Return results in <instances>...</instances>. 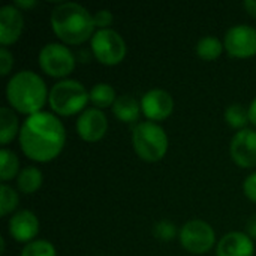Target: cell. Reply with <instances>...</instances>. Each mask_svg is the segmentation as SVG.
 <instances>
[{
    "label": "cell",
    "mask_w": 256,
    "mask_h": 256,
    "mask_svg": "<svg viewBox=\"0 0 256 256\" xmlns=\"http://www.w3.org/2000/svg\"><path fill=\"white\" fill-rule=\"evenodd\" d=\"M45 81L33 70H20L6 84V100L10 108L27 117L42 111L48 100Z\"/></svg>",
    "instance_id": "cell-3"
},
{
    "label": "cell",
    "mask_w": 256,
    "mask_h": 256,
    "mask_svg": "<svg viewBox=\"0 0 256 256\" xmlns=\"http://www.w3.org/2000/svg\"><path fill=\"white\" fill-rule=\"evenodd\" d=\"M248 111H249V122L256 128V98L250 102Z\"/></svg>",
    "instance_id": "cell-32"
},
{
    "label": "cell",
    "mask_w": 256,
    "mask_h": 256,
    "mask_svg": "<svg viewBox=\"0 0 256 256\" xmlns=\"http://www.w3.org/2000/svg\"><path fill=\"white\" fill-rule=\"evenodd\" d=\"M90 100V92L84 87L82 82L78 80H60L56 82L48 96V104L51 110L62 116V117H70L75 114H81L86 111V105Z\"/></svg>",
    "instance_id": "cell-4"
},
{
    "label": "cell",
    "mask_w": 256,
    "mask_h": 256,
    "mask_svg": "<svg viewBox=\"0 0 256 256\" xmlns=\"http://www.w3.org/2000/svg\"><path fill=\"white\" fill-rule=\"evenodd\" d=\"M18 202H20L18 192L12 186L2 183V186H0V214L8 216L18 207Z\"/></svg>",
    "instance_id": "cell-23"
},
{
    "label": "cell",
    "mask_w": 256,
    "mask_h": 256,
    "mask_svg": "<svg viewBox=\"0 0 256 256\" xmlns=\"http://www.w3.org/2000/svg\"><path fill=\"white\" fill-rule=\"evenodd\" d=\"M178 237L182 246L194 255L208 254L216 244V232L213 226L200 219L186 222L182 226Z\"/></svg>",
    "instance_id": "cell-8"
},
{
    "label": "cell",
    "mask_w": 256,
    "mask_h": 256,
    "mask_svg": "<svg viewBox=\"0 0 256 256\" xmlns=\"http://www.w3.org/2000/svg\"><path fill=\"white\" fill-rule=\"evenodd\" d=\"M12 66H14L12 52L6 46H2L0 48V75L2 76L9 75V72L12 70Z\"/></svg>",
    "instance_id": "cell-27"
},
{
    "label": "cell",
    "mask_w": 256,
    "mask_h": 256,
    "mask_svg": "<svg viewBox=\"0 0 256 256\" xmlns=\"http://www.w3.org/2000/svg\"><path fill=\"white\" fill-rule=\"evenodd\" d=\"M44 183V174L36 166H26L20 171L16 177L18 190L24 195H32L40 189Z\"/></svg>",
    "instance_id": "cell-18"
},
{
    "label": "cell",
    "mask_w": 256,
    "mask_h": 256,
    "mask_svg": "<svg viewBox=\"0 0 256 256\" xmlns=\"http://www.w3.org/2000/svg\"><path fill=\"white\" fill-rule=\"evenodd\" d=\"M36 4H38L36 0H16V2H14V6L18 8L21 12H22V10H28V9L34 8Z\"/></svg>",
    "instance_id": "cell-29"
},
{
    "label": "cell",
    "mask_w": 256,
    "mask_h": 256,
    "mask_svg": "<svg viewBox=\"0 0 256 256\" xmlns=\"http://www.w3.org/2000/svg\"><path fill=\"white\" fill-rule=\"evenodd\" d=\"M178 234L177 226L170 220H159L153 226V236L160 242H172Z\"/></svg>",
    "instance_id": "cell-25"
},
{
    "label": "cell",
    "mask_w": 256,
    "mask_h": 256,
    "mask_svg": "<svg viewBox=\"0 0 256 256\" xmlns=\"http://www.w3.org/2000/svg\"><path fill=\"white\" fill-rule=\"evenodd\" d=\"M225 51L234 58H250L256 56V28L237 24L226 30L224 38Z\"/></svg>",
    "instance_id": "cell-9"
},
{
    "label": "cell",
    "mask_w": 256,
    "mask_h": 256,
    "mask_svg": "<svg viewBox=\"0 0 256 256\" xmlns=\"http://www.w3.org/2000/svg\"><path fill=\"white\" fill-rule=\"evenodd\" d=\"M54 34L64 45H81L94 34L93 15L80 3H58L50 16Z\"/></svg>",
    "instance_id": "cell-2"
},
{
    "label": "cell",
    "mask_w": 256,
    "mask_h": 256,
    "mask_svg": "<svg viewBox=\"0 0 256 256\" xmlns=\"http://www.w3.org/2000/svg\"><path fill=\"white\" fill-rule=\"evenodd\" d=\"M112 114L118 122L135 123L141 116V104L130 94H122L116 99L112 105Z\"/></svg>",
    "instance_id": "cell-16"
},
{
    "label": "cell",
    "mask_w": 256,
    "mask_h": 256,
    "mask_svg": "<svg viewBox=\"0 0 256 256\" xmlns=\"http://www.w3.org/2000/svg\"><path fill=\"white\" fill-rule=\"evenodd\" d=\"M18 142L21 152L30 160L46 164L63 152L66 129L57 116L40 111L24 120L20 129Z\"/></svg>",
    "instance_id": "cell-1"
},
{
    "label": "cell",
    "mask_w": 256,
    "mask_h": 256,
    "mask_svg": "<svg viewBox=\"0 0 256 256\" xmlns=\"http://www.w3.org/2000/svg\"><path fill=\"white\" fill-rule=\"evenodd\" d=\"M108 132V120L102 110L87 108L76 120V134L86 142H98Z\"/></svg>",
    "instance_id": "cell-11"
},
{
    "label": "cell",
    "mask_w": 256,
    "mask_h": 256,
    "mask_svg": "<svg viewBox=\"0 0 256 256\" xmlns=\"http://www.w3.org/2000/svg\"><path fill=\"white\" fill-rule=\"evenodd\" d=\"M20 123L15 111L9 106L0 108V142L6 147L16 135H20Z\"/></svg>",
    "instance_id": "cell-17"
},
{
    "label": "cell",
    "mask_w": 256,
    "mask_h": 256,
    "mask_svg": "<svg viewBox=\"0 0 256 256\" xmlns=\"http://www.w3.org/2000/svg\"><path fill=\"white\" fill-rule=\"evenodd\" d=\"M141 111L148 122L159 123L166 120L174 111V99L164 88H152L140 100Z\"/></svg>",
    "instance_id": "cell-10"
},
{
    "label": "cell",
    "mask_w": 256,
    "mask_h": 256,
    "mask_svg": "<svg viewBox=\"0 0 256 256\" xmlns=\"http://www.w3.org/2000/svg\"><path fill=\"white\" fill-rule=\"evenodd\" d=\"M76 58L74 52L58 42L46 44L39 51V66L40 69L52 78L66 80L75 69Z\"/></svg>",
    "instance_id": "cell-7"
},
{
    "label": "cell",
    "mask_w": 256,
    "mask_h": 256,
    "mask_svg": "<svg viewBox=\"0 0 256 256\" xmlns=\"http://www.w3.org/2000/svg\"><path fill=\"white\" fill-rule=\"evenodd\" d=\"M224 118H225L226 124H230L232 129H237V130L246 129V124L250 123L249 122V111L242 104L230 105L224 112Z\"/></svg>",
    "instance_id": "cell-22"
},
{
    "label": "cell",
    "mask_w": 256,
    "mask_h": 256,
    "mask_svg": "<svg viewBox=\"0 0 256 256\" xmlns=\"http://www.w3.org/2000/svg\"><path fill=\"white\" fill-rule=\"evenodd\" d=\"M0 244H2V249H0V254H4V250H6V244H4V238H0Z\"/></svg>",
    "instance_id": "cell-33"
},
{
    "label": "cell",
    "mask_w": 256,
    "mask_h": 256,
    "mask_svg": "<svg viewBox=\"0 0 256 256\" xmlns=\"http://www.w3.org/2000/svg\"><path fill=\"white\" fill-rule=\"evenodd\" d=\"M224 50H225L224 42H220L216 36H212V34L201 38L196 44V54L200 58L206 62H213L219 58Z\"/></svg>",
    "instance_id": "cell-20"
},
{
    "label": "cell",
    "mask_w": 256,
    "mask_h": 256,
    "mask_svg": "<svg viewBox=\"0 0 256 256\" xmlns=\"http://www.w3.org/2000/svg\"><path fill=\"white\" fill-rule=\"evenodd\" d=\"M230 153L236 165L240 168L256 166V130H238L231 141Z\"/></svg>",
    "instance_id": "cell-12"
},
{
    "label": "cell",
    "mask_w": 256,
    "mask_h": 256,
    "mask_svg": "<svg viewBox=\"0 0 256 256\" xmlns=\"http://www.w3.org/2000/svg\"><path fill=\"white\" fill-rule=\"evenodd\" d=\"M20 256H57L56 248L46 240H34L24 246Z\"/></svg>",
    "instance_id": "cell-24"
},
{
    "label": "cell",
    "mask_w": 256,
    "mask_h": 256,
    "mask_svg": "<svg viewBox=\"0 0 256 256\" xmlns=\"http://www.w3.org/2000/svg\"><path fill=\"white\" fill-rule=\"evenodd\" d=\"M255 244L254 240L240 231H232L225 234L216 248L218 256H254Z\"/></svg>",
    "instance_id": "cell-15"
},
{
    "label": "cell",
    "mask_w": 256,
    "mask_h": 256,
    "mask_svg": "<svg viewBox=\"0 0 256 256\" xmlns=\"http://www.w3.org/2000/svg\"><path fill=\"white\" fill-rule=\"evenodd\" d=\"M24 30L22 12L14 4H6L0 9V44L3 46L15 44Z\"/></svg>",
    "instance_id": "cell-14"
},
{
    "label": "cell",
    "mask_w": 256,
    "mask_h": 256,
    "mask_svg": "<svg viewBox=\"0 0 256 256\" xmlns=\"http://www.w3.org/2000/svg\"><path fill=\"white\" fill-rule=\"evenodd\" d=\"M114 21V15L110 9H99L94 15H93V22L94 27H98L99 30H105L110 28V26Z\"/></svg>",
    "instance_id": "cell-26"
},
{
    "label": "cell",
    "mask_w": 256,
    "mask_h": 256,
    "mask_svg": "<svg viewBox=\"0 0 256 256\" xmlns=\"http://www.w3.org/2000/svg\"><path fill=\"white\" fill-rule=\"evenodd\" d=\"M9 236L16 243H32L34 242L39 232V220L38 216L30 210H20L14 213L8 222Z\"/></svg>",
    "instance_id": "cell-13"
},
{
    "label": "cell",
    "mask_w": 256,
    "mask_h": 256,
    "mask_svg": "<svg viewBox=\"0 0 256 256\" xmlns=\"http://www.w3.org/2000/svg\"><path fill=\"white\" fill-rule=\"evenodd\" d=\"M90 50L94 58L105 66H116L126 57L128 46L123 36L112 30H98L90 39Z\"/></svg>",
    "instance_id": "cell-6"
},
{
    "label": "cell",
    "mask_w": 256,
    "mask_h": 256,
    "mask_svg": "<svg viewBox=\"0 0 256 256\" xmlns=\"http://www.w3.org/2000/svg\"><path fill=\"white\" fill-rule=\"evenodd\" d=\"M132 146L144 162H159L168 152V135L162 126L153 122H141L132 130Z\"/></svg>",
    "instance_id": "cell-5"
},
{
    "label": "cell",
    "mask_w": 256,
    "mask_h": 256,
    "mask_svg": "<svg viewBox=\"0 0 256 256\" xmlns=\"http://www.w3.org/2000/svg\"><path fill=\"white\" fill-rule=\"evenodd\" d=\"M243 4H244V9H246V12H248L250 16L256 18V0H246Z\"/></svg>",
    "instance_id": "cell-31"
},
{
    "label": "cell",
    "mask_w": 256,
    "mask_h": 256,
    "mask_svg": "<svg viewBox=\"0 0 256 256\" xmlns=\"http://www.w3.org/2000/svg\"><path fill=\"white\" fill-rule=\"evenodd\" d=\"M243 192L248 196V200L256 204V172H252L250 176L246 177L243 183Z\"/></svg>",
    "instance_id": "cell-28"
},
{
    "label": "cell",
    "mask_w": 256,
    "mask_h": 256,
    "mask_svg": "<svg viewBox=\"0 0 256 256\" xmlns=\"http://www.w3.org/2000/svg\"><path fill=\"white\" fill-rule=\"evenodd\" d=\"M118 96H117L114 87L108 82H98L90 88V102L98 110L108 108V106L112 108Z\"/></svg>",
    "instance_id": "cell-19"
},
{
    "label": "cell",
    "mask_w": 256,
    "mask_h": 256,
    "mask_svg": "<svg viewBox=\"0 0 256 256\" xmlns=\"http://www.w3.org/2000/svg\"><path fill=\"white\" fill-rule=\"evenodd\" d=\"M246 234L250 237V238H256V214L252 216L249 220H248V225H246Z\"/></svg>",
    "instance_id": "cell-30"
},
{
    "label": "cell",
    "mask_w": 256,
    "mask_h": 256,
    "mask_svg": "<svg viewBox=\"0 0 256 256\" xmlns=\"http://www.w3.org/2000/svg\"><path fill=\"white\" fill-rule=\"evenodd\" d=\"M0 160H2L0 178H2L3 183H8L9 180L18 177V174H20V159L12 150L3 147L0 150Z\"/></svg>",
    "instance_id": "cell-21"
}]
</instances>
